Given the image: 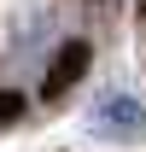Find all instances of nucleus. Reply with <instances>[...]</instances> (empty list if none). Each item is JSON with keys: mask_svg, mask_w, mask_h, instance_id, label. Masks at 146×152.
<instances>
[{"mask_svg": "<svg viewBox=\"0 0 146 152\" xmlns=\"http://www.w3.org/2000/svg\"><path fill=\"white\" fill-rule=\"evenodd\" d=\"M12 117H23V99L18 94H0V123H12Z\"/></svg>", "mask_w": 146, "mask_h": 152, "instance_id": "nucleus-3", "label": "nucleus"}, {"mask_svg": "<svg viewBox=\"0 0 146 152\" xmlns=\"http://www.w3.org/2000/svg\"><path fill=\"white\" fill-rule=\"evenodd\" d=\"M93 129L111 134V140H140V134H146V105H140L134 94H99Z\"/></svg>", "mask_w": 146, "mask_h": 152, "instance_id": "nucleus-1", "label": "nucleus"}, {"mask_svg": "<svg viewBox=\"0 0 146 152\" xmlns=\"http://www.w3.org/2000/svg\"><path fill=\"white\" fill-rule=\"evenodd\" d=\"M82 70H88V41H64L53 53V64H47V94H64V88H76L82 82Z\"/></svg>", "mask_w": 146, "mask_h": 152, "instance_id": "nucleus-2", "label": "nucleus"}]
</instances>
